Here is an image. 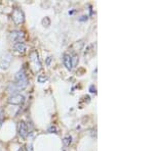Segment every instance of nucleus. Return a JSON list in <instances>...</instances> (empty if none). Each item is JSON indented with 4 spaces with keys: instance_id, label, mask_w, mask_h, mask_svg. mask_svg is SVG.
<instances>
[{
    "instance_id": "obj_1",
    "label": "nucleus",
    "mask_w": 154,
    "mask_h": 151,
    "mask_svg": "<svg viewBox=\"0 0 154 151\" xmlns=\"http://www.w3.org/2000/svg\"><path fill=\"white\" fill-rule=\"evenodd\" d=\"M29 80H28V76H27L26 71H25V68H22L20 70L18 73L14 76V87L19 90H22V89H25L28 86Z\"/></svg>"
},
{
    "instance_id": "obj_2",
    "label": "nucleus",
    "mask_w": 154,
    "mask_h": 151,
    "mask_svg": "<svg viewBox=\"0 0 154 151\" xmlns=\"http://www.w3.org/2000/svg\"><path fill=\"white\" fill-rule=\"evenodd\" d=\"M30 68H32V71H33L34 73L39 71L41 68L40 59H39L38 53H37V51L35 50L30 52Z\"/></svg>"
},
{
    "instance_id": "obj_3",
    "label": "nucleus",
    "mask_w": 154,
    "mask_h": 151,
    "mask_svg": "<svg viewBox=\"0 0 154 151\" xmlns=\"http://www.w3.org/2000/svg\"><path fill=\"white\" fill-rule=\"evenodd\" d=\"M24 38H25L24 33L22 31H18V30H14V31L11 32V34H9V40L14 44L23 42Z\"/></svg>"
},
{
    "instance_id": "obj_4",
    "label": "nucleus",
    "mask_w": 154,
    "mask_h": 151,
    "mask_svg": "<svg viewBox=\"0 0 154 151\" xmlns=\"http://www.w3.org/2000/svg\"><path fill=\"white\" fill-rule=\"evenodd\" d=\"M11 16H12V19H14V24H17V25L22 24L25 19L24 12L22 9H20V8H14V11H12Z\"/></svg>"
},
{
    "instance_id": "obj_5",
    "label": "nucleus",
    "mask_w": 154,
    "mask_h": 151,
    "mask_svg": "<svg viewBox=\"0 0 154 151\" xmlns=\"http://www.w3.org/2000/svg\"><path fill=\"white\" fill-rule=\"evenodd\" d=\"M8 103H11V104H14V105H19V104H22V103L25 101V97L23 95H21V94L17 93V94H14V95H11V97L8 98Z\"/></svg>"
},
{
    "instance_id": "obj_6",
    "label": "nucleus",
    "mask_w": 154,
    "mask_h": 151,
    "mask_svg": "<svg viewBox=\"0 0 154 151\" xmlns=\"http://www.w3.org/2000/svg\"><path fill=\"white\" fill-rule=\"evenodd\" d=\"M28 126L25 122H20L19 123V135L23 138H26L28 136Z\"/></svg>"
},
{
    "instance_id": "obj_7",
    "label": "nucleus",
    "mask_w": 154,
    "mask_h": 151,
    "mask_svg": "<svg viewBox=\"0 0 154 151\" xmlns=\"http://www.w3.org/2000/svg\"><path fill=\"white\" fill-rule=\"evenodd\" d=\"M63 61L67 70L71 71L72 68H73V62H72V56L70 54H65L63 57Z\"/></svg>"
},
{
    "instance_id": "obj_8",
    "label": "nucleus",
    "mask_w": 154,
    "mask_h": 151,
    "mask_svg": "<svg viewBox=\"0 0 154 151\" xmlns=\"http://www.w3.org/2000/svg\"><path fill=\"white\" fill-rule=\"evenodd\" d=\"M14 51H17L18 53H24L27 49V46H26V44L23 43V42H20V43L14 44Z\"/></svg>"
},
{
    "instance_id": "obj_9",
    "label": "nucleus",
    "mask_w": 154,
    "mask_h": 151,
    "mask_svg": "<svg viewBox=\"0 0 154 151\" xmlns=\"http://www.w3.org/2000/svg\"><path fill=\"white\" fill-rule=\"evenodd\" d=\"M9 64H11V55L8 56L7 59L5 57L2 58V60L0 61V68H2V70H7V68H9Z\"/></svg>"
},
{
    "instance_id": "obj_10",
    "label": "nucleus",
    "mask_w": 154,
    "mask_h": 151,
    "mask_svg": "<svg viewBox=\"0 0 154 151\" xmlns=\"http://www.w3.org/2000/svg\"><path fill=\"white\" fill-rule=\"evenodd\" d=\"M63 142H64V144H65L66 146H69V145H70V144H71V142H72V138H71V136H67V137L64 138Z\"/></svg>"
},
{
    "instance_id": "obj_11",
    "label": "nucleus",
    "mask_w": 154,
    "mask_h": 151,
    "mask_svg": "<svg viewBox=\"0 0 154 151\" xmlns=\"http://www.w3.org/2000/svg\"><path fill=\"white\" fill-rule=\"evenodd\" d=\"M3 118H4V112H3V109L0 107V123H2Z\"/></svg>"
},
{
    "instance_id": "obj_12",
    "label": "nucleus",
    "mask_w": 154,
    "mask_h": 151,
    "mask_svg": "<svg viewBox=\"0 0 154 151\" xmlns=\"http://www.w3.org/2000/svg\"><path fill=\"white\" fill-rule=\"evenodd\" d=\"M46 80H48V78H46V77H42V76L38 77V82H39V83H43V82L46 81Z\"/></svg>"
},
{
    "instance_id": "obj_13",
    "label": "nucleus",
    "mask_w": 154,
    "mask_h": 151,
    "mask_svg": "<svg viewBox=\"0 0 154 151\" xmlns=\"http://www.w3.org/2000/svg\"><path fill=\"white\" fill-rule=\"evenodd\" d=\"M56 131H57V129L56 127H54V126H51V127L49 128V132L51 133H56Z\"/></svg>"
},
{
    "instance_id": "obj_14",
    "label": "nucleus",
    "mask_w": 154,
    "mask_h": 151,
    "mask_svg": "<svg viewBox=\"0 0 154 151\" xmlns=\"http://www.w3.org/2000/svg\"><path fill=\"white\" fill-rule=\"evenodd\" d=\"M91 92H96V90H94V86H91Z\"/></svg>"
}]
</instances>
